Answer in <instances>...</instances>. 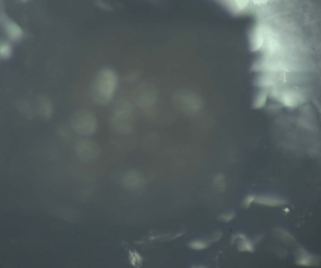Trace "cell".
Listing matches in <instances>:
<instances>
[{
  "mask_svg": "<svg viewBox=\"0 0 321 268\" xmlns=\"http://www.w3.org/2000/svg\"><path fill=\"white\" fill-rule=\"evenodd\" d=\"M118 77L113 70L104 68L96 74L92 82L91 96L96 104L101 106L108 103L116 91Z\"/></svg>",
  "mask_w": 321,
  "mask_h": 268,
  "instance_id": "cell-1",
  "label": "cell"
},
{
  "mask_svg": "<svg viewBox=\"0 0 321 268\" xmlns=\"http://www.w3.org/2000/svg\"><path fill=\"white\" fill-rule=\"evenodd\" d=\"M158 93L157 88L155 85L149 81H144L134 89L132 97L135 103L146 111L155 106Z\"/></svg>",
  "mask_w": 321,
  "mask_h": 268,
  "instance_id": "cell-2",
  "label": "cell"
},
{
  "mask_svg": "<svg viewBox=\"0 0 321 268\" xmlns=\"http://www.w3.org/2000/svg\"><path fill=\"white\" fill-rule=\"evenodd\" d=\"M70 124L75 132L85 136L93 134L97 127L95 116L91 112L86 110H79L75 112L71 118Z\"/></svg>",
  "mask_w": 321,
  "mask_h": 268,
  "instance_id": "cell-3",
  "label": "cell"
},
{
  "mask_svg": "<svg viewBox=\"0 0 321 268\" xmlns=\"http://www.w3.org/2000/svg\"><path fill=\"white\" fill-rule=\"evenodd\" d=\"M171 100L174 108L183 114H191L197 108L196 96L186 89L180 88L175 90L172 95Z\"/></svg>",
  "mask_w": 321,
  "mask_h": 268,
  "instance_id": "cell-4",
  "label": "cell"
},
{
  "mask_svg": "<svg viewBox=\"0 0 321 268\" xmlns=\"http://www.w3.org/2000/svg\"><path fill=\"white\" fill-rule=\"evenodd\" d=\"M75 152L78 159L86 164L96 162L100 154L98 145L93 141L87 139H81L77 142Z\"/></svg>",
  "mask_w": 321,
  "mask_h": 268,
  "instance_id": "cell-5",
  "label": "cell"
},
{
  "mask_svg": "<svg viewBox=\"0 0 321 268\" xmlns=\"http://www.w3.org/2000/svg\"><path fill=\"white\" fill-rule=\"evenodd\" d=\"M121 183L126 189L136 190L144 185L145 179L143 176L137 171L130 170L124 173L121 178Z\"/></svg>",
  "mask_w": 321,
  "mask_h": 268,
  "instance_id": "cell-6",
  "label": "cell"
},
{
  "mask_svg": "<svg viewBox=\"0 0 321 268\" xmlns=\"http://www.w3.org/2000/svg\"><path fill=\"white\" fill-rule=\"evenodd\" d=\"M133 111L131 103L127 100L121 98L115 102L113 112L110 116L123 120H129Z\"/></svg>",
  "mask_w": 321,
  "mask_h": 268,
  "instance_id": "cell-7",
  "label": "cell"
},
{
  "mask_svg": "<svg viewBox=\"0 0 321 268\" xmlns=\"http://www.w3.org/2000/svg\"><path fill=\"white\" fill-rule=\"evenodd\" d=\"M4 26L8 34L11 39H17L21 36L22 30L15 23L8 21L5 22Z\"/></svg>",
  "mask_w": 321,
  "mask_h": 268,
  "instance_id": "cell-8",
  "label": "cell"
},
{
  "mask_svg": "<svg viewBox=\"0 0 321 268\" xmlns=\"http://www.w3.org/2000/svg\"><path fill=\"white\" fill-rule=\"evenodd\" d=\"M39 114L45 119H49L52 112V106L50 102L47 100H42L39 101L38 108Z\"/></svg>",
  "mask_w": 321,
  "mask_h": 268,
  "instance_id": "cell-9",
  "label": "cell"
},
{
  "mask_svg": "<svg viewBox=\"0 0 321 268\" xmlns=\"http://www.w3.org/2000/svg\"><path fill=\"white\" fill-rule=\"evenodd\" d=\"M254 201L256 203L269 206L279 205L285 203L283 200L268 196L255 197Z\"/></svg>",
  "mask_w": 321,
  "mask_h": 268,
  "instance_id": "cell-10",
  "label": "cell"
},
{
  "mask_svg": "<svg viewBox=\"0 0 321 268\" xmlns=\"http://www.w3.org/2000/svg\"><path fill=\"white\" fill-rule=\"evenodd\" d=\"M300 256L297 262L299 265H309L313 264L316 260L315 257L309 254L303 249H300Z\"/></svg>",
  "mask_w": 321,
  "mask_h": 268,
  "instance_id": "cell-11",
  "label": "cell"
},
{
  "mask_svg": "<svg viewBox=\"0 0 321 268\" xmlns=\"http://www.w3.org/2000/svg\"><path fill=\"white\" fill-rule=\"evenodd\" d=\"M268 91L266 89L259 91L255 98L253 106L255 108H259L264 106L266 101Z\"/></svg>",
  "mask_w": 321,
  "mask_h": 268,
  "instance_id": "cell-12",
  "label": "cell"
},
{
  "mask_svg": "<svg viewBox=\"0 0 321 268\" xmlns=\"http://www.w3.org/2000/svg\"><path fill=\"white\" fill-rule=\"evenodd\" d=\"M213 183L215 188L219 191L223 190L225 187L224 178L222 174H219L215 176L214 178Z\"/></svg>",
  "mask_w": 321,
  "mask_h": 268,
  "instance_id": "cell-13",
  "label": "cell"
},
{
  "mask_svg": "<svg viewBox=\"0 0 321 268\" xmlns=\"http://www.w3.org/2000/svg\"><path fill=\"white\" fill-rule=\"evenodd\" d=\"M144 142V144L145 145H156L159 142V136L155 133H150L146 136Z\"/></svg>",
  "mask_w": 321,
  "mask_h": 268,
  "instance_id": "cell-14",
  "label": "cell"
},
{
  "mask_svg": "<svg viewBox=\"0 0 321 268\" xmlns=\"http://www.w3.org/2000/svg\"><path fill=\"white\" fill-rule=\"evenodd\" d=\"M243 240L238 244V248L239 250L241 251H253L254 248L252 243L246 239Z\"/></svg>",
  "mask_w": 321,
  "mask_h": 268,
  "instance_id": "cell-15",
  "label": "cell"
},
{
  "mask_svg": "<svg viewBox=\"0 0 321 268\" xmlns=\"http://www.w3.org/2000/svg\"><path fill=\"white\" fill-rule=\"evenodd\" d=\"M141 75V72L138 70L132 71L123 76V80L127 82L134 81L139 78Z\"/></svg>",
  "mask_w": 321,
  "mask_h": 268,
  "instance_id": "cell-16",
  "label": "cell"
},
{
  "mask_svg": "<svg viewBox=\"0 0 321 268\" xmlns=\"http://www.w3.org/2000/svg\"><path fill=\"white\" fill-rule=\"evenodd\" d=\"M0 55L3 58L8 57L11 54V50L9 45L6 43H3L0 45Z\"/></svg>",
  "mask_w": 321,
  "mask_h": 268,
  "instance_id": "cell-17",
  "label": "cell"
},
{
  "mask_svg": "<svg viewBox=\"0 0 321 268\" xmlns=\"http://www.w3.org/2000/svg\"><path fill=\"white\" fill-rule=\"evenodd\" d=\"M57 132L58 134L63 139L67 140L70 136V134L67 129L63 126H60L57 129Z\"/></svg>",
  "mask_w": 321,
  "mask_h": 268,
  "instance_id": "cell-18",
  "label": "cell"
},
{
  "mask_svg": "<svg viewBox=\"0 0 321 268\" xmlns=\"http://www.w3.org/2000/svg\"><path fill=\"white\" fill-rule=\"evenodd\" d=\"M207 245L204 242L200 241H195L191 242L190 246L195 250H202L205 248Z\"/></svg>",
  "mask_w": 321,
  "mask_h": 268,
  "instance_id": "cell-19",
  "label": "cell"
},
{
  "mask_svg": "<svg viewBox=\"0 0 321 268\" xmlns=\"http://www.w3.org/2000/svg\"><path fill=\"white\" fill-rule=\"evenodd\" d=\"M255 197L253 195H248L244 199L242 202V205L245 208H247L250 204L255 199Z\"/></svg>",
  "mask_w": 321,
  "mask_h": 268,
  "instance_id": "cell-20",
  "label": "cell"
},
{
  "mask_svg": "<svg viewBox=\"0 0 321 268\" xmlns=\"http://www.w3.org/2000/svg\"><path fill=\"white\" fill-rule=\"evenodd\" d=\"M234 212L226 213L221 215L219 217V219L225 222H228L231 220L234 217Z\"/></svg>",
  "mask_w": 321,
  "mask_h": 268,
  "instance_id": "cell-21",
  "label": "cell"
},
{
  "mask_svg": "<svg viewBox=\"0 0 321 268\" xmlns=\"http://www.w3.org/2000/svg\"><path fill=\"white\" fill-rule=\"evenodd\" d=\"M237 236H238V237H240V238L242 239V240H245V239H246V237L245 236V235H244V234H238V235H237Z\"/></svg>",
  "mask_w": 321,
  "mask_h": 268,
  "instance_id": "cell-22",
  "label": "cell"
},
{
  "mask_svg": "<svg viewBox=\"0 0 321 268\" xmlns=\"http://www.w3.org/2000/svg\"><path fill=\"white\" fill-rule=\"evenodd\" d=\"M237 237H238L237 235V236L234 235V236H233L232 238V242H231L232 243L233 242H234V240H235V239H236L237 238Z\"/></svg>",
  "mask_w": 321,
  "mask_h": 268,
  "instance_id": "cell-23",
  "label": "cell"
}]
</instances>
